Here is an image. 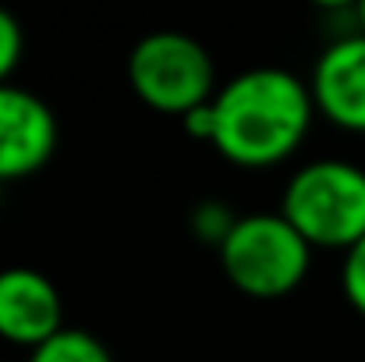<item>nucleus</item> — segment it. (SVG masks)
Masks as SVG:
<instances>
[{
    "label": "nucleus",
    "instance_id": "nucleus-1",
    "mask_svg": "<svg viewBox=\"0 0 365 362\" xmlns=\"http://www.w3.org/2000/svg\"><path fill=\"white\" fill-rule=\"evenodd\" d=\"M213 149L235 167H277L294 156L312 128L309 82L284 68H248L210 100Z\"/></svg>",
    "mask_w": 365,
    "mask_h": 362
},
{
    "label": "nucleus",
    "instance_id": "nucleus-2",
    "mask_svg": "<svg viewBox=\"0 0 365 362\" xmlns=\"http://www.w3.org/2000/svg\"><path fill=\"white\" fill-rule=\"evenodd\" d=\"M280 213L312 248H341L365 238V167L351 160L302 164L280 196Z\"/></svg>",
    "mask_w": 365,
    "mask_h": 362
},
{
    "label": "nucleus",
    "instance_id": "nucleus-3",
    "mask_svg": "<svg viewBox=\"0 0 365 362\" xmlns=\"http://www.w3.org/2000/svg\"><path fill=\"white\" fill-rule=\"evenodd\" d=\"M217 259L224 277L242 295L284 298L305 281L312 266V245L291 228V221L280 210L245 213L220 241Z\"/></svg>",
    "mask_w": 365,
    "mask_h": 362
},
{
    "label": "nucleus",
    "instance_id": "nucleus-4",
    "mask_svg": "<svg viewBox=\"0 0 365 362\" xmlns=\"http://www.w3.org/2000/svg\"><path fill=\"white\" fill-rule=\"evenodd\" d=\"M128 86L156 114L185 118L217 96L210 50L185 32H149L128 54Z\"/></svg>",
    "mask_w": 365,
    "mask_h": 362
},
{
    "label": "nucleus",
    "instance_id": "nucleus-5",
    "mask_svg": "<svg viewBox=\"0 0 365 362\" xmlns=\"http://www.w3.org/2000/svg\"><path fill=\"white\" fill-rule=\"evenodd\" d=\"M57 149V118L36 93L0 86V185L32 178Z\"/></svg>",
    "mask_w": 365,
    "mask_h": 362
},
{
    "label": "nucleus",
    "instance_id": "nucleus-6",
    "mask_svg": "<svg viewBox=\"0 0 365 362\" xmlns=\"http://www.w3.org/2000/svg\"><path fill=\"white\" fill-rule=\"evenodd\" d=\"M64 331V298L57 284L32 266L0 270V341L36 352Z\"/></svg>",
    "mask_w": 365,
    "mask_h": 362
},
{
    "label": "nucleus",
    "instance_id": "nucleus-7",
    "mask_svg": "<svg viewBox=\"0 0 365 362\" xmlns=\"http://www.w3.org/2000/svg\"><path fill=\"white\" fill-rule=\"evenodd\" d=\"M316 114L341 131L365 135V32L334 39L309 79Z\"/></svg>",
    "mask_w": 365,
    "mask_h": 362
},
{
    "label": "nucleus",
    "instance_id": "nucleus-8",
    "mask_svg": "<svg viewBox=\"0 0 365 362\" xmlns=\"http://www.w3.org/2000/svg\"><path fill=\"white\" fill-rule=\"evenodd\" d=\"M25 362H114V356L96 334H89L82 327H64L46 345L29 352Z\"/></svg>",
    "mask_w": 365,
    "mask_h": 362
},
{
    "label": "nucleus",
    "instance_id": "nucleus-9",
    "mask_svg": "<svg viewBox=\"0 0 365 362\" xmlns=\"http://www.w3.org/2000/svg\"><path fill=\"white\" fill-rule=\"evenodd\" d=\"M341 288H344L348 306H351L359 316H365V238L344 252V263H341Z\"/></svg>",
    "mask_w": 365,
    "mask_h": 362
},
{
    "label": "nucleus",
    "instance_id": "nucleus-10",
    "mask_svg": "<svg viewBox=\"0 0 365 362\" xmlns=\"http://www.w3.org/2000/svg\"><path fill=\"white\" fill-rule=\"evenodd\" d=\"M21 50H25L21 25L7 7H0V86L11 82V75H14V68L21 61Z\"/></svg>",
    "mask_w": 365,
    "mask_h": 362
},
{
    "label": "nucleus",
    "instance_id": "nucleus-11",
    "mask_svg": "<svg viewBox=\"0 0 365 362\" xmlns=\"http://www.w3.org/2000/svg\"><path fill=\"white\" fill-rule=\"evenodd\" d=\"M235 213L227 210V206H220V203H206V206H199L195 210V235L199 238H206V241H213L217 248H220V241L227 238V231L235 228Z\"/></svg>",
    "mask_w": 365,
    "mask_h": 362
},
{
    "label": "nucleus",
    "instance_id": "nucleus-12",
    "mask_svg": "<svg viewBox=\"0 0 365 362\" xmlns=\"http://www.w3.org/2000/svg\"><path fill=\"white\" fill-rule=\"evenodd\" d=\"M181 124H185V131H188L192 139H199V142H213V111H210V104L199 107V111H192V114H185Z\"/></svg>",
    "mask_w": 365,
    "mask_h": 362
},
{
    "label": "nucleus",
    "instance_id": "nucleus-13",
    "mask_svg": "<svg viewBox=\"0 0 365 362\" xmlns=\"http://www.w3.org/2000/svg\"><path fill=\"white\" fill-rule=\"evenodd\" d=\"M355 18H359V32H365V4H359V11H355Z\"/></svg>",
    "mask_w": 365,
    "mask_h": 362
}]
</instances>
